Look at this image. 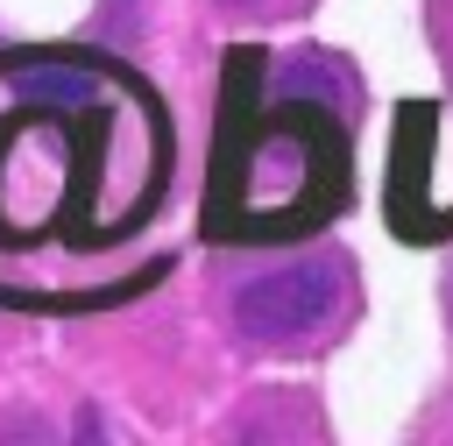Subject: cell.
<instances>
[{"label": "cell", "instance_id": "obj_4", "mask_svg": "<svg viewBox=\"0 0 453 446\" xmlns=\"http://www.w3.org/2000/svg\"><path fill=\"white\" fill-rule=\"evenodd\" d=\"M219 7H234V14H255V7H262V0H219Z\"/></svg>", "mask_w": 453, "mask_h": 446}, {"label": "cell", "instance_id": "obj_2", "mask_svg": "<svg viewBox=\"0 0 453 446\" xmlns=\"http://www.w3.org/2000/svg\"><path fill=\"white\" fill-rule=\"evenodd\" d=\"M347 198V127L319 99L269 92L255 120L234 113L212 184V227L219 234H304Z\"/></svg>", "mask_w": 453, "mask_h": 446}, {"label": "cell", "instance_id": "obj_3", "mask_svg": "<svg viewBox=\"0 0 453 446\" xmlns=\"http://www.w3.org/2000/svg\"><path fill=\"white\" fill-rule=\"evenodd\" d=\"M354 304V276L340 255H304L283 269H262L234 290V326L262 347H297L311 333H326L340 311Z\"/></svg>", "mask_w": 453, "mask_h": 446}, {"label": "cell", "instance_id": "obj_1", "mask_svg": "<svg viewBox=\"0 0 453 446\" xmlns=\"http://www.w3.org/2000/svg\"><path fill=\"white\" fill-rule=\"evenodd\" d=\"M177 135L99 50H0V304L85 311L156 276Z\"/></svg>", "mask_w": 453, "mask_h": 446}]
</instances>
